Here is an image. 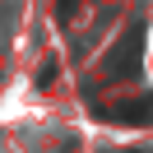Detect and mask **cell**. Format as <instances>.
I'll return each mask as SVG.
<instances>
[{
    "label": "cell",
    "mask_w": 153,
    "mask_h": 153,
    "mask_svg": "<svg viewBox=\"0 0 153 153\" xmlns=\"http://www.w3.org/2000/svg\"><path fill=\"white\" fill-rule=\"evenodd\" d=\"M93 116L116 125H153V97H139V102H116V107H93Z\"/></svg>",
    "instance_id": "2"
},
{
    "label": "cell",
    "mask_w": 153,
    "mask_h": 153,
    "mask_svg": "<svg viewBox=\"0 0 153 153\" xmlns=\"http://www.w3.org/2000/svg\"><path fill=\"white\" fill-rule=\"evenodd\" d=\"M134 56H139V28H125V33H121V42L111 47V56L102 60V74H107V79H121V74H130Z\"/></svg>",
    "instance_id": "1"
},
{
    "label": "cell",
    "mask_w": 153,
    "mask_h": 153,
    "mask_svg": "<svg viewBox=\"0 0 153 153\" xmlns=\"http://www.w3.org/2000/svg\"><path fill=\"white\" fill-rule=\"evenodd\" d=\"M79 5H84V0H56V19H60V23H70V19L79 14Z\"/></svg>",
    "instance_id": "3"
}]
</instances>
